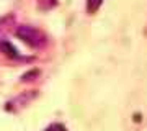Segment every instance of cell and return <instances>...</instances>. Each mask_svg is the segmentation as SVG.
I'll use <instances>...</instances> for the list:
<instances>
[{
    "instance_id": "obj_3",
    "label": "cell",
    "mask_w": 147,
    "mask_h": 131,
    "mask_svg": "<svg viewBox=\"0 0 147 131\" xmlns=\"http://www.w3.org/2000/svg\"><path fill=\"white\" fill-rule=\"evenodd\" d=\"M103 3V0H87V10L88 13H95Z\"/></svg>"
},
{
    "instance_id": "obj_5",
    "label": "cell",
    "mask_w": 147,
    "mask_h": 131,
    "mask_svg": "<svg viewBox=\"0 0 147 131\" xmlns=\"http://www.w3.org/2000/svg\"><path fill=\"white\" fill-rule=\"evenodd\" d=\"M44 131H65V126H64V125H59V123H54V125L47 126Z\"/></svg>"
},
{
    "instance_id": "obj_4",
    "label": "cell",
    "mask_w": 147,
    "mask_h": 131,
    "mask_svg": "<svg viewBox=\"0 0 147 131\" xmlns=\"http://www.w3.org/2000/svg\"><path fill=\"white\" fill-rule=\"evenodd\" d=\"M56 5V0H39V8L42 10H49Z\"/></svg>"
},
{
    "instance_id": "obj_2",
    "label": "cell",
    "mask_w": 147,
    "mask_h": 131,
    "mask_svg": "<svg viewBox=\"0 0 147 131\" xmlns=\"http://www.w3.org/2000/svg\"><path fill=\"white\" fill-rule=\"evenodd\" d=\"M0 51L3 52L5 56H8V58H20V54H18V51L15 49V46L11 44L10 41H0Z\"/></svg>"
},
{
    "instance_id": "obj_1",
    "label": "cell",
    "mask_w": 147,
    "mask_h": 131,
    "mask_svg": "<svg viewBox=\"0 0 147 131\" xmlns=\"http://www.w3.org/2000/svg\"><path fill=\"white\" fill-rule=\"evenodd\" d=\"M16 36L20 38V39H23L28 46H31V48H42L47 43L46 35H44L41 30H38V28L30 26V25L18 26V30H16Z\"/></svg>"
}]
</instances>
